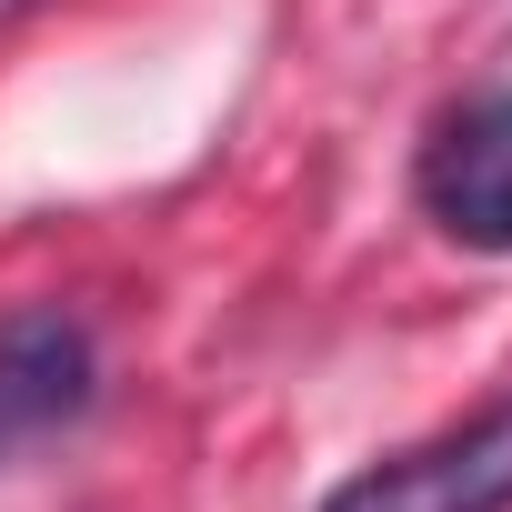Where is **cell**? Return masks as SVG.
<instances>
[{"label": "cell", "instance_id": "7a4b0ae2", "mask_svg": "<svg viewBox=\"0 0 512 512\" xmlns=\"http://www.w3.org/2000/svg\"><path fill=\"white\" fill-rule=\"evenodd\" d=\"M91 392H101V342L81 312H61V302L0 312V452L71 432L91 412Z\"/></svg>", "mask_w": 512, "mask_h": 512}, {"label": "cell", "instance_id": "6da1fadb", "mask_svg": "<svg viewBox=\"0 0 512 512\" xmlns=\"http://www.w3.org/2000/svg\"><path fill=\"white\" fill-rule=\"evenodd\" d=\"M322 512H512V392L462 432H432L372 472H352Z\"/></svg>", "mask_w": 512, "mask_h": 512}, {"label": "cell", "instance_id": "3957f363", "mask_svg": "<svg viewBox=\"0 0 512 512\" xmlns=\"http://www.w3.org/2000/svg\"><path fill=\"white\" fill-rule=\"evenodd\" d=\"M422 211L462 251H512V91L462 101L422 151Z\"/></svg>", "mask_w": 512, "mask_h": 512}]
</instances>
